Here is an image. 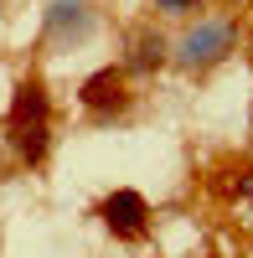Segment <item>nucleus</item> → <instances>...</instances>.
<instances>
[{
    "instance_id": "nucleus-8",
    "label": "nucleus",
    "mask_w": 253,
    "mask_h": 258,
    "mask_svg": "<svg viewBox=\"0 0 253 258\" xmlns=\"http://www.w3.org/2000/svg\"><path fill=\"white\" fill-rule=\"evenodd\" d=\"M202 6V0H155V11H165V16H192Z\"/></svg>"
},
{
    "instance_id": "nucleus-10",
    "label": "nucleus",
    "mask_w": 253,
    "mask_h": 258,
    "mask_svg": "<svg viewBox=\"0 0 253 258\" xmlns=\"http://www.w3.org/2000/svg\"><path fill=\"white\" fill-rule=\"evenodd\" d=\"M222 6H233V0H222Z\"/></svg>"
},
{
    "instance_id": "nucleus-9",
    "label": "nucleus",
    "mask_w": 253,
    "mask_h": 258,
    "mask_svg": "<svg viewBox=\"0 0 253 258\" xmlns=\"http://www.w3.org/2000/svg\"><path fill=\"white\" fill-rule=\"evenodd\" d=\"M248 57H253V41H248Z\"/></svg>"
},
{
    "instance_id": "nucleus-1",
    "label": "nucleus",
    "mask_w": 253,
    "mask_h": 258,
    "mask_svg": "<svg viewBox=\"0 0 253 258\" xmlns=\"http://www.w3.org/2000/svg\"><path fill=\"white\" fill-rule=\"evenodd\" d=\"M233 52H238V21L233 16H202V21H192V26L176 36V47H171V57L186 73H207V68H217V62H227Z\"/></svg>"
},
{
    "instance_id": "nucleus-5",
    "label": "nucleus",
    "mask_w": 253,
    "mask_h": 258,
    "mask_svg": "<svg viewBox=\"0 0 253 258\" xmlns=\"http://www.w3.org/2000/svg\"><path fill=\"white\" fill-rule=\"evenodd\" d=\"M165 57H171V47H165V36L150 31V26H140L130 36V52H124V73H140V78H150L165 68Z\"/></svg>"
},
{
    "instance_id": "nucleus-6",
    "label": "nucleus",
    "mask_w": 253,
    "mask_h": 258,
    "mask_svg": "<svg viewBox=\"0 0 253 258\" xmlns=\"http://www.w3.org/2000/svg\"><path fill=\"white\" fill-rule=\"evenodd\" d=\"M47 114H52V98L41 88V78H21L11 98V124H47Z\"/></svg>"
},
{
    "instance_id": "nucleus-11",
    "label": "nucleus",
    "mask_w": 253,
    "mask_h": 258,
    "mask_svg": "<svg viewBox=\"0 0 253 258\" xmlns=\"http://www.w3.org/2000/svg\"><path fill=\"white\" fill-rule=\"evenodd\" d=\"M0 170H6V165H0Z\"/></svg>"
},
{
    "instance_id": "nucleus-4",
    "label": "nucleus",
    "mask_w": 253,
    "mask_h": 258,
    "mask_svg": "<svg viewBox=\"0 0 253 258\" xmlns=\"http://www.w3.org/2000/svg\"><path fill=\"white\" fill-rule=\"evenodd\" d=\"M93 31V11L88 0H52L47 6V21H41V36L52 41V47H73Z\"/></svg>"
},
{
    "instance_id": "nucleus-7",
    "label": "nucleus",
    "mask_w": 253,
    "mask_h": 258,
    "mask_svg": "<svg viewBox=\"0 0 253 258\" xmlns=\"http://www.w3.org/2000/svg\"><path fill=\"white\" fill-rule=\"evenodd\" d=\"M11 150L21 165H41L52 150V129L47 124H11Z\"/></svg>"
},
{
    "instance_id": "nucleus-2",
    "label": "nucleus",
    "mask_w": 253,
    "mask_h": 258,
    "mask_svg": "<svg viewBox=\"0 0 253 258\" xmlns=\"http://www.w3.org/2000/svg\"><path fill=\"white\" fill-rule=\"evenodd\" d=\"M78 98H83V109L93 119H109V114H119L124 103H130V73L124 68H98L93 78H83Z\"/></svg>"
},
{
    "instance_id": "nucleus-3",
    "label": "nucleus",
    "mask_w": 253,
    "mask_h": 258,
    "mask_svg": "<svg viewBox=\"0 0 253 258\" xmlns=\"http://www.w3.org/2000/svg\"><path fill=\"white\" fill-rule=\"evenodd\" d=\"M103 227L114 232V238H145L150 232V202L140 197V191L119 186L103 197Z\"/></svg>"
}]
</instances>
